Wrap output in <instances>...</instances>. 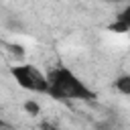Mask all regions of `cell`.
Returning a JSON list of instances; mask_svg holds the SVG:
<instances>
[{"instance_id":"cell-1","label":"cell","mask_w":130,"mask_h":130,"mask_svg":"<svg viewBox=\"0 0 130 130\" xmlns=\"http://www.w3.org/2000/svg\"><path fill=\"white\" fill-rule=\"evenodd\" d=\"M49 95L55 100H85L91 102L95 93L67 67H53L47 73Z\"/></svg>"},{"instance_id":"cell-2","label":"cell","mask_w":130,"mask_h":130,"mask_svg":"<svg viewBox=\"0 0 130 130\" xmlns=\"http://www.w3.org/2000/svg\"><path fill=\"white\" fill-rule=\"evenodd\" d=\"M10 73L16 79V83L20 87L28 89V91H37V93H47L49 91L47 75H43L32 65H12L10 67Z\"/></svg>"},{"instance_id":"cell-3","label":"cell","mask_w":130,"mask_h":130,"mask_svg":"<svg viewBox=\"0 0 130 130\" xmlns=\"http://www.w3.org/2000/svg\"><path fill=\"white\" fill-rule=\"evenodd\" d=\"M114 85H116V89H118L120 93L130 95V75H120V77L114 81Z\"/></svg>"},{"instance_id":"cell-4","label":"cell","mask_w":130,"mask_h":130,"mask_svg":"<svg viewBox=\"0 0 130 130\" xmlns=\"http://www.w3.org/2000/svg\"><path fill=\"white\" fill-rule=\"evenodd\" d=\"M24 110H26L30 116H37V114H41V106H39L37 102H32V100L24 102Z\"/></svg>"},{"instance_id":"cell-5","label":"cell","mask_w":130,"mask_h":130,"mask_svg":"<svg viewBox=\"0 0 130 130\" xmlns=\"http://www.w3.org/2000/svg\"><path fill=\"white\" fill-rule=\"evenodd\" d=\"M116 20H120L122 24H126V26L130 28V6H126V8L118 14V18H116Z\"/></svg>"},{"instance_id":"cell-6","label":"cell","mask_w":130,"mask_h":130,"mask_svg":"<svg viewBox=\"0 0 130 130\" xmlns=\"http://www.w3.org/2000/svg\"><path fill=\"white\" fill-rule=\"evenodd\" d=\"M110 30H114V32H128L130 28H128L126 24H122L120 20H116V22H114V24L110 26Z\"/></svg>"},{"instance_id":"cell-7","label":"cell","mask_w":130,"mask_h":130,"mask_svg":"<svg viewBox=\"0 0 130 130\" xmlns=\"http://www.w3.org/2000/svg\"><path fill=\"white\" fill-rule=\"evenodd\" d=\"M41 130H59L53 122H49V120H45V122H41Z\"/></svg>"},{"instance_id":"cell-8","label":"cell","mask_w":130,"mask_h":130,"mask_svg":"<svg viewBox=\"0 0 130 130\" xmlns=\"http://www.w3.org/2000/svg\"><path fill=\"white\" fill-rule=\"evenodd\" d=\"M106 2H118V0H106Z\"/></svg>"},{"instance_id":"cell-9","label":"cell","mask_w":130,"mask_h":130,"mask_svg":"<svg viewBox=\"0 0 130 130\" xmlns=\"http://www.w3.org/2000/svg\"><path fill=\"white\" fill-rule=\"evenodd\" d=\"M0 126H2V122H0Z\"/></svg>"}]
</instances>
